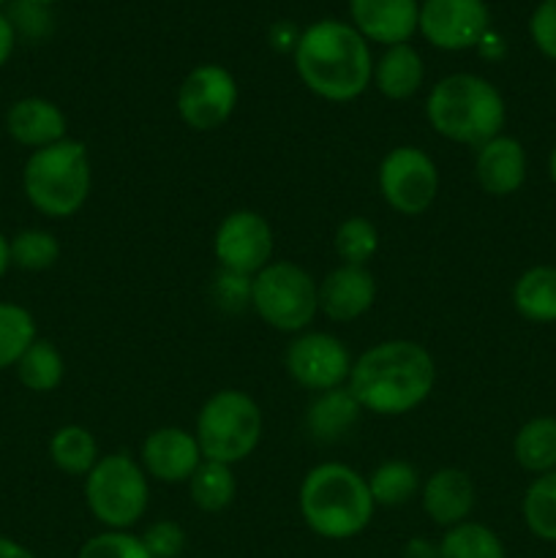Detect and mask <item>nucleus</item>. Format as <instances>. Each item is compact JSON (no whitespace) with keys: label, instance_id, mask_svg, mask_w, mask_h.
<instances>
[{"label":"nucleus","instance_id":"58836bf2","mask_svg":"<svg viewBox=\"0 0 556 558\" xmlns=\"http://www.w3.org/2000/svg\"><path fill=\"white\" fill-rule=\"evenodd\" d=\"M14 41H16L14 25H11L9 16L0 14V65H3L5 60L11 58V52H14Z\"/></svg>","mask_w":556,"mask_h":558},{"label":"nucleus","instance_id":"5701e85b","mask_svg":"<svg viewBox=\"0 0 556 558\" xmlns=\"http://www.w3.org/2000/svg\"><path fill=\"white\" fill-rule=\"evenodd\" d=\"M512 456L523 472L548 474L556 469V417H532L518 428L512 439Z\"/></svg>","mask_w":556,"mask_h":558},{"label":"nucleus","instance_id":"a19ab883","mask_svg":"<svg viewBox=\"0 0 556 558\" xmlns=\"http://www.w3.org/2000/svg\"><path fill=\"white\" fill-rule=\"evenodd\" d=\"M11 267V251H9V240H5V234L0 232V278L5 276V270Z\"/></svg>","mask_w":556,"mask_h":558},{"label":"nucleus","instance_id":"473e14b6","mask_svg":"<svg viewBox=\"0 0 556 558\" xmlns=\"http://www.w3.org/2000/svg\"><path fill=\"white\" fill-rule=\"evenodd\" d=\"M76 558H153L142 537L131 532H101L87 539Z\"/></svg>","mask_w":556,"mask_h":558},{"label":"nucleus","instance_id":"1a4fd4ad","mask_svg":"<svg viewBox=\"0 0 556 558\" xmlns=\"http://www.w3.org/2000/svg\"><path fill=\"white\" fill-rule=\"evenodd\" d=\"M379 194L401 216H423L439 194V169L434 158L414 145L392 147L379 163Z\"/></svg>","mask_w":556,"mask_h":558},{"label":"nucleus","instance_id":"b1692460","mask_svg":"<svg viewBox=\"0 0 556 558\" xmlns=\"http://www.w3.org/2000/svg\"><path fill=\"white\" fill-rule=\"evenodd\" d=\"M49 461L71 477H87L101 461L96 436L82 425H63L49 439Z\"/></svg>","mask_w":556,"mask_h":558},{"label":"nucleus","instance_id":"2f4dec72","mask_svg":"<svg viewBox=\"0 0 556 558\" xmlns=\"http://www.w3.org/2000/svg\"><path fill=\"white\" fill-rule=\"evenodd\" d=\"M11 265L27 272L49 270L60 259V243L47 229H22L9 240Z\"/></svg>","mask_w":556,"mask_h":558},{"label":"nucleus","instance_id":"7c9ffc66","mask_svg":"<svg viewBox=\"0 0 556 558\" xmlns=\"http://www.w3.org/2000/svg\"><path fill=\"white\" fill-rule=\"evenodd\" d=\"M333 248H336V256L341 259V265L368 267V262L379 251V232H376V227L368 218L352 216L338 223Z\"/></svg>","mask_w":556,"mask_h":558},{"label":"nucleus","instance_id":"6ab92c4d","mask_svg":"<svg viewBox=\"0 0 556 558\" xmlns=\"http://www.w3.org/2000/svg\"><path fill=\"white\" fill-rule=\"evenodd\" d=\"M5 131L16 145L41 150L65 140V114L58 104L47 98H20L5 112Z\"/></svg>","mask_w":556,"mask_h":558},{"label":"nucleus","instance_id":"bb28decb","mask_svg":"<svg viewBox=\"0 0 556 558\" xmlns=\"http://www.w3.org/2000/svg\"><path fill=\"white\" fill-rule=\"evenodd\" d=\"M14 368L22 385L31 392L58 390V385L65 376L63 354L55 349V343L44 341V338H36V341L31 343V349L22 354L20 363H16Z\"/></svg>","mask_w":556,"mask_h":558},{"label":"nucleus","instance_id":"a878e982","mask_svg":"<svg viewBox=\"0 0 556 558\" xmlns=\"http://www.w3.org/2000/svg\"><path fill=\"white\" fill-rule=\"evenodd\" d=\"M191 501L200 507L202 512H221L227 510L238 494V483H234L232 466L216 461H202L196 472L189 480Z\"/></svg>","mask_w":556,"mask_h":558},{"label":"nucleus","instance_id":"4468645a","mask_svg":"<svg viewBox=\"0 0 556 558\" xmlns=\"http://www.w3.org/2000/svg\"><path fill=\"white\" fill-rule=\"evenodd\" d=\"M202 461L205 458H202L200 445H196V436L191 430L178 428V425L156 428L142 441L140 463L147 477L158 480V483H189L191 474L196 472Z\"/></svg>","mask_w":556,"mask_h":558},{"label":"nucleus","instance_id":"c756f323","mask_svg":"<svg viewBox=\"0 0 556 558\" xmlns=\"http://www.w3.org/2000/svg\"><path fill=\"white\" fill-rule=\"evenodd\" d=\"M36 319L16 303H0V371L14 368L36 341Z\"/></svg>","mask_w":556,"mask_h":558},{"label":"nucleus","instance_id":"412c9836","mask_svg":"<svg viewBox=\"0 0 556 558\" xmlns=\"http://www.w3.org/2000/svg\"><path fill=\"white\" fill-rule=\"evenodd\" d=\"M371 80H374L376 90L385 98H390V101L412 98L425 80L423 58L409 44L387 47V52L374 63V76Z\"/></svg>","mask_w":556,"mask_h":558},{"label":"nucleus","instance_id":"c9c22d12","mask_svg":"<svg viewBox=\"0 0 556 558\" xmlns=\"http://www.w3.org/2000/svg\"><path fill=\"white\" fill-rule=\"evenodd\" d=\"M216 294L218 300H221V305H227V308H243V305H251V278L221 270L216 283Z\"/></svg>","mask_w":556,"mask_h":558},{"label":"nucleus","instance_id":"4be33fe9","mask_svg":"<svg viewBox=\"0 0 556 558\" xmlns=\"http://www.w3.org/2000/svg\"><path fill=\"white\" fill-rule=\"evenodd\" d=\"M512 305L518 314L534 325L556 322V267L534 265L518 276L512 287Z\"/></svg>","mask_w":556,"mask_h":558},{"label":"nucleus","instance_id":"2eb2a0df","mask_svg":"<svg viewBox=\"0 0 556 558\" xmlns=\"http://www.w3.org/2000/svg\"><path fill=\"white\" fill-rule=\"evenodd\" d=\"M376 300V281L368 267L338 265L319 283V311L330 322H354L368 314Z\"/></svg>","mask_w":556,"mask_h":558},{"label":"nucleus","instance_id":"f704fd0d","mask_svg":"<svg viewBox=\"0 0 556 558\" xmlns=\"http://www.w3.org/2000/svg\"><path fill=\"white\" fill-rule=\"evenodd\" d=\"M532 41L545 58L556 60V0H543L529 20Z\"/></svg>","mask_w":556,"mask_h":558},{"label":"nucleus","instance_id":"cd10ccee","mask_svg":"<svg viewBox=\"0 0 556 558\" xmlns=\"http://www.w3.org/2000/svg\"><path fill=\"white\" fill-rule=\"evenodd\" d=\"M436 558H507V554L496 532L483 523L463 521L447 529L436 548Z\"/></svg>","mask_w":556,"mask_h":558},{"label":"nucleus","instance_id":"20e7f679","mask_svg":"<svg viewBox=\"0 0 556 558\" xmlns=\"http://www.w3.org/2000/svg\"><path fill=\"white\" fill-rule=\"evenodd\" d=\"M425 118L439 136L478 150L501 134L507 107L496 85L483 76L450 74L431 87Z\"/></svg>","mask_w":556,"mask_h":558},{"label":"nucleus","instance_id":"393cba45","mask_svg":"<svg viewBox=\"0 0 556 558\" xmlns=\"http://www.w3.org/2000/svg\"><path fill=\"white\" fill-rule=\"evenodd\" d=\"M368 490L376 507H401L420 494L423 483L412 463L385 461L368 474Z\"/></svg>","mask_w":556,"mask_h":558},{"label":"nucleus","instance_id":"e433bc0d","mask_svg":"<svg viewBox=\"0 0 556 558\" xmlns=\"http://www.w3.org/2000/svg\"><path fill=\"white\" fill-rule=\"evenodd\" d=\"M11 25H14V31H25L27 36L38 38L44 36V33L49 31V16L47 11H44V5H33V3H25V0H20V3L14 5V11H11Z\"/></svg>","mask_w":556,"mask_h":558},{"label":"nucleus","instance_id":"f8f14e48","mask_svg":"<svg viewBox=\"0 0 556 558\" xmlns=\"http://www.w3.org/2000/svg\"><path fill=\"white\" fill-rule=\"evenodd\" d=\"M238 107V82L223 65L202 63L178 90V114L191 131H216Z\"/></svg>","mask_w":556,"mask_h":558},{"label":"nucleus","instance_id":"0eeeda50","mask_svg":"<svg viewBox=\"0 0 556 558\" xmlns=\"http://www.w3.org/2000/svg\"><path fill=\"white\" fill-rule=\"evenodd\" d=\"M85 501L90 515L109 532H129L145 518L150 485L140 461L125 452H109L85 477Z\"/></svg>","mask_w":556,"mask_h":558},{"label":"nucleus","instance_id":"4c0bfd02","mask_svg":"<svg viewBox=\"0 0 556 558\" xmlns=\"http://www.w3.org/2000/svg\"><path fill=\"white\" fill-rule=\"evenodd\" d=\"M298 41H300V33L294 31V25H289V22H278V25H273V47L294 52Z\"/></svg>","mask_w":556,"mask_h":558},{"label":"nucleus","instance_id":"ddd939ff","mask_svg":"<svg viewBox=\"0 0 556 558\" xmlns=\"http://www.w3.org/2000/svg\"><path fill=\"white\" fill-rule=\"evenodd\" d=\"M418 27L434 47L458 52L483 41L491 14L483 0H425Z\"/></svg>","mask_w":556,"mask_h":558},{"label":"nucleus","instance_id":"aec40b11","mask_svg":"<svg viewBox=\"0 0 556 558\" xmlns=\"http://www.w3.org/2000/svg\"><path fill=\"white\" fill-rule=\"evenodd\" d=\"M360 412H363V407L349 392V387L319 392L316 401L309 407V414H305V428H309L314 441L333 445V441L343 439L354 428Z\"/></svg>","mask_w":556,"mask_h":558},{"label":"nucleus","instance_id":"f03ea898","mask_svg":"<svg viewBox=\"0 0 556 558\" xmlns=\"http://www.w3.org/2000/svg\"><path fill=\"white\" fill-rule=\"evenodd\" d=\"M292 54L303 85L325 101H354L374 76L368 44L347 22H314L300 33Z\"/></svg>","mask_w":556,"mask_h":558},{"label":"nucleus","instance_id":"a18cd8bd","mask_svg":"<svg viewBox=\"0 0 556 558\" xmlns=\"http://www.w3.org/2000/svg\"><path fill=\"white\" fill-rule=\"evenodd\" d=\"M554 82H556V80H554Z\"/></svg>","mask_w":556,"mask_h":558},{"label":"nucleus","instance_id":"9b49d317","mask_svg":"<svg viewBox=\"0 0 556 558\" xmlns=\"http://www.w3.org/2000/svg\"><path fill=\"white\" fill-rule=\"evenodd\" d=\"M276 238L265 216L256 210H234L218 223L213 238V254L223 272L254 278L273 262Z\"/></svg>","mask_w":556,"mask_h":558},{"label":"nucleus","instance_id":"ea45409f","mask_svg":"<svg viewBox=\"0 0 556 558\" xmlns=\"http://www.w3.org/2000/svg\"><path fill=\"white\" fill-rule=\"evenodd\" d=\"M0 558H36L25 545H20L16 539L0 537Z\"/></svg>","mask_w":556,"mask_h":558},{"label":"nucleus","instance_id":"dca6fc26","mask_svg":"<svg viewBox=\"0 0 556 558\" xmlns=\"http://www.w3.org/2000/svg\"><path fill=\"white\" fill-rule=\"evenodd\" d=\"M529 161L527 150L516 136L499 134L478 147L474 156V178L480 189L491 196H510L527 183Z\"/></svg>","mask_w":556,"mask_h":558},{"label":"nucleus","instance_id":"79ce46f5","mask_svg":"<svg viewBox=\"0 0 556 558\" xmlns=\"http://www.w3.org/2000/svg\"><path fill=\"white\" fill-rule=\"evenodd\" d=\"M548 174H551V180H554V185H556V145L551 147V156H548Z\"/></svg>","mask_w":556,"mask_h":558},{"label":"nucleus","instance_id":"39448f33","mask_svg":"<svg viewBox=\"0 0 556 558\" xmlns=\"http://www.w3.org/2000/svg\"><path fill=\"white\" fill-rule=\"evenodd\" d=\"M93 169L87 147L76 140H60L55 145L33 150L22 169V189L27 202L41 216L71 218L90 196Z\"/></svg>","mask_w":556,"mask_h":558},{"label":"nucleus","instance_id":"c85d7f7f","mask_svg":"<svg viewBox=\"0 0 556 558\" xmlns=\"http://www.w3.org/2000/svg\"><path fill=\"white\" fill-rule=\"evenodd\" d=\"M521 515L534 537L556 543V469L529 483L521 501Z\"/></svg>","mask_w":556,"mask_h":558},{"label":"nucleus","instance_id":"a211bd4d","mask_svg":"<svg viewBox=\"0 0 556 558\" xmlns=\"http://www.w3.org/2000/svg\"><path fill=\"white\" fill-rule=\"evenodd\" d=\"M420 501H423L425 515L436 526L452 529L469 521L478 494H474L472 477L463 469L445 466L425 480L423 488H420Z\"/></svg>","mask_w":556,"mask_h":558},{"label":"nucleus","instance_id":"6e6552de","mask_svg":"<svg viewBox=\"0 0 556 558\" xmlns=\"http://www.w3.org/2000/svg\"><path fill=\"white\" fill-rule=\"evenodd\" d=\"M251 308L273 330L298 336L319 314V283L305 267L273 259L251 278Z\"/></svg>","mask_w":556,"mask_h":558},{"label":"nucleus","instance_id":"9d476101","mask_svg":"<svg viewBox=\"0 0 556 558\" xmlns=\"http://www.w3.org/2000/svg\"><path fill=\"white\" fill-rule=\"evenodd\" d=\"M352 363V354L341 338L316 330L298 332L289 341L287 354H283V365H287V374L292 376L294 385L314 390L316 396L347 387Z\"/></svg>","mask_w":556,"mask_h":558},{"label":"nucleus","instance_id":"72a5a7b5","mask_svg":"<svg viewBox=\"0 0 556 558\" xmlns=\"http://www.w3.org/2000/svg\"><path fill=\"white\" fill-rule=\"evenodd\" d=\"M142 543L153 558H180L185 550V532L174 521H156L145 529Z\"/></svg>","mask_w":556,"mask_h":558},{"label":"nucleus","instance_id":"c03bdc74","mask_svg":"<svg viewBox=\"0 0 556 558\" xmlns=\"http://www.w3.org/2000/svg\"><path fill=\"white\" fill-rule=\"evenodd\" d=\"M0 3H3V0H0Z\"/></svg>","mask_w":556,"mask_h":558},{"label":"nucleus","instance_id":"f3484780","mask_svg":"<svg viewBox=\"0 0 556 558\" xmlns=\"http://www.w3.org/2000/svg\"><path fill=\"white\" fill-rule=\"evenodd\" d=\"M349 9L360 36L376 44H407L418 31V0H349Z\"/></svg>","mask_w":556,"mask_h":558},{"label":"nucleus","instance_id":"f257e3e1","mask_svg":"<svg viewBox=\"0 0 556 558\" xmlns=\"http://www.w3.org/2000/svg\"><path fill=\"white\" fill-rule=\"evenodd\" d=\"M436 385V363L431 352L407 338H392L371 347L352 363L349 392L363 412L379 417H401L428 401Z\"/></svg>","mask_w":556,"mask_h":558},{"label":"nucleus","instance_id":"7ed1b4c3","mask_svg":"<svg viewBox=\"0 0 556 558\" xmlns=\"http://www.w3.org/2000/svg\"><path fill=\"white\" fill-rule=\"evenodd\" d=\"M300 515L305 526L325 539H352L374 518L368 480L338 461L319 463L300 483Z\"/></svg>","mask_w":556,"mask_h":558},{"label":"nucleus","instance_id":"423d86ee","mask_svg":"<svg viewBox=\"0 0 556 558\" xmlns=\"http://www.w3.org/2000/svg\"><path fill=\"white\" fill-rule=\"evenodd\" d=\"M262 409L249 392L218 390L196 414V445L205 461L243 463L262 441Z\"/></svg>","mask_w":556,"mask_h":558},{"label":"nucleus","instance_id":"37998d69","mask_svg":"<svg viewBox=\"0 0 556 558\" xmlns=\"http://www.w3.org/2000/svg\"><path fill=\"white\" fill-rule=\"evenodd\" d=\"M25 3H33V5H49L52 0H25Z\"/></svg>","mask_w":556,"mask_h":558}]
</instances>
